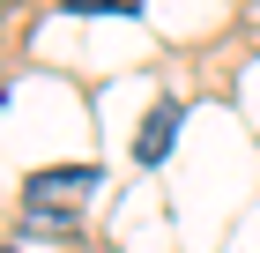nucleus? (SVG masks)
Here are the masks:
<instances>
[{"label": "nucleus", "instance_id": "f03ea898", "mask_svg": "<svg viewBox=\"0 0 260 253\" xmlns=\"http://www.w3.org/2000/svg\"><path fill=\"white\" fill-rule=\"evenodd\" d=\"M171 134H179V104H156V112L141 119V134H134V156H141V164H164Z\"/></svg>", "mask_w": 260, "mask_h": 253}, {"label": "nucleus", "instance_id": "7ed1b4c3", "mask_svg": "<svg viewBox=\"0 0 260 253\" xmlns=\"http://www.w3.org/2000/svg\"><path fill=\"white\" fill-rule=\"evenodd\" d=\"M0 253H22V246H0Z\"/></svg>", "mask_w": 260, "mask_h": 253}, {"label": "nucleus", "instance_id": "f257e3e1", "mask_svg": "<svg viewBox=\"0 0 260 253\" xmlns=\"http://www.w3.org/2000/svg\"><path fill=\"white\" fill-rule=\"evenodd\" d=\"M89 194H97V164H60V172H38L30 186H22L30 216H38V223H52V231H75Z\"/></svg>", "mask_w": 260, "mask_h": 253}]
</instances>
